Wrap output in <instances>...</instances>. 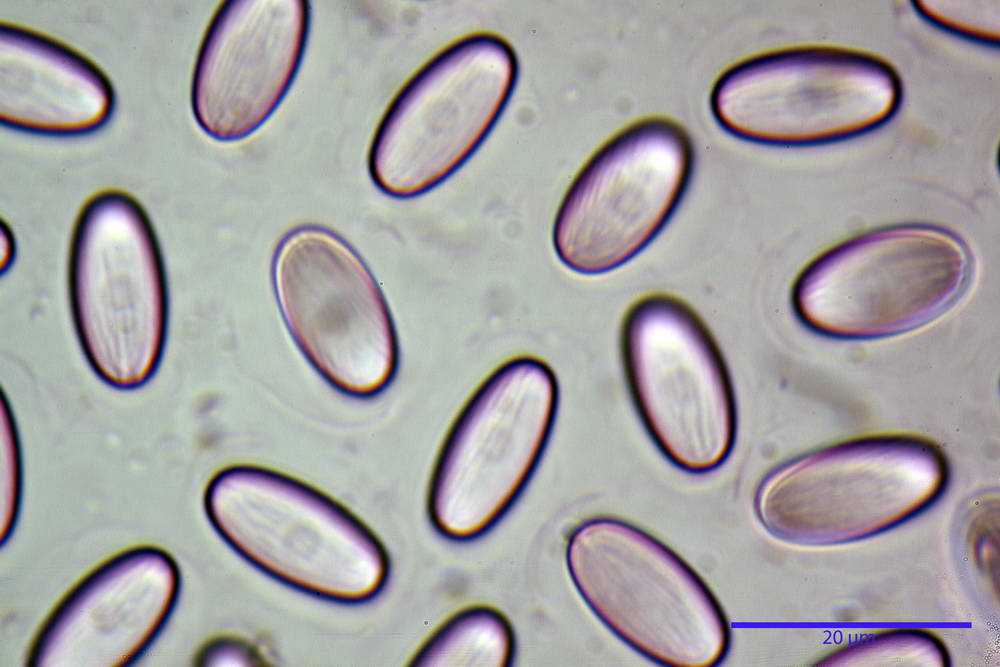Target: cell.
Listing matches in <instances>:
<instances>
[{
	"label": "cell",
	"mask_w": 1000,
	"mask_h": 667,
	"mask_svg": "<svg viewBox=\"0 0 1000 667\" xmlns=\"http://www.w3.org/2000/svg\"><path fill=\"white\" fill-rule=\"evenodd\" d=\"M902 86L878 55L802 45L745 57L721 72L709 106L717 124L746 142L813 146L857 137L897 112Z\"/></svg>",
	"instance_id": "4"
},
{
	"label": "cell",
	"mask_w": 1000,
	"mask_h": 667,
	"mask_svg": "<svg viewBox=\"0 0 1000 667\" xmlns=\"http://www.w3.org/2000/svg\"><path fill=\"white\" fill-rule=\"evenodd\" d=\"M205 514L254 568L311 597L358 605L387 584L390 560L375 533L340 502L296 477L255 464L218 470Z\"/></svg>",
	"instance_id": "1"
},
{
	"label": "cell",
	"mask_w": 1000,
	"mask_h": 667,
	"mask_svg": "<svg viewBox=\"0 0 1000 667\" xmlns=\"http://www.w3.org/2000/svg\"><path fill=\"white\" fill-rule=\"evenodd\" d=\"M560 400L551 366L532 355L494 369L466 400L441 444L427 491L433 528L456 542L490 530L536 470Z\"/></svg>",
	"instance_id": "5"
},
{
	"label": "cell",
	"mask_w": 1000,
	"mask_h": 667,
	"mask_svg": "<svg viewBox=\"0 0 1000 667\" xmlns=\"http://www.w3.org/2000/svg\"><path fill=\"white\" fill-rule=\"evenodd\" d=\"M67 276L76 336L95 375L121 391L145 385L163 358L169 292L155 228L133 195L108 188L84 202Z\"/></svg>",
	"instance_id": "2"
},
{
	"label": "cell",
	"mask_w": 1000,
	"mask_h": 667,
	"mask_svg": "<svg viewBox=\"0 0 1000 667\" xmlns=\"http://www.w3.org/2000/svg\"><path fill=\"white\" fill-rule=\"evenodd\" d=\"M971 256L949 231L905 224L871 231L818 256L791 302L810 330L838 339L897 335L934 320L960 297Z\"/></svg>",
	"instance_id": "7"
},
{
	"label": "cell",
	"mask_w": 1000,
	"mask_h": 667,
	"mask_svg": "<svg viewBox=\"0 0 1000 667\" xmlns=\"http://www.w3.org/2000/svg\"><path fill=\"white\" fill-rule=\"evenodd\" d=\"M515 634L494 607L474 605L445 620L410 661L417 667H507L515 656Z\"/></svg>",
	"instance_id": "15"
},
{
	"label": "cell",
	"mask_w": 1000,
	"mask_h": 667,
	"mask_svg": "<svg viewBox=\"0 0 1000 667\" xmlns=\"http://www.w3.org/2000/svg\"><path fill=\"white\" fill-rule=\"evenodd\" d=\"M518 74L514 48L495 33H472L440 50L384 112L368 153L373 184L409 199L447 180L489 135Z\"/></svg>",
	"instance_id": "8"
},
{
	"label": "cell",
	"mask_w": 1000,
	"mask_h": 667,
	"mask_svg": "<svg viewBox=\"0 0 1000 667\" xmlns=\"http://www.w3.org/2000/svg\"><path fill=\"white\" fill-rule=\"evenodd\" d=\"M566 566L579 595L620 640L669 667H712L730 625L715 595L677 553L621 519H587L570 533Z\"/></svg>",
	"instance_id": "3"
},
{
	"label": "cell",
	"mask_w": 1000,
	"mask_h": 667,
	"mask_svg": "<svg viewBox=\"0 0 1000 667\" xmlns=\"http://www.w3.org/2000/svg\"><path fill=\"white\" fill-rule=\"evenodd\" d=\"M197 662L206 666H259L265 665L266 659L247 640L235 636H220L202 647Z\"/></svg>",
	"instance_id": "16"
},
{
	"label": "cell",
	"mask_w": 1000,
	"mask_h": 667,
	"mask_svg": "<svg viewBox=\"0 0 1000 667\" xmlns=\"http://www.w3.org/2000/svg\"><path fill=\"white\" fill-rule=\"evenodd\" d=\"M311 27L306 0H226L200 43L190 89L199 128L244 139L278 109L300 70Z\"/></svg>",
	"instance_id": "12"
},
{
	"label": "cell",
	"mask_w": 1000,
	"mask_h": 667,
	"mask_svg": "<svg viewBox=\"0 0 1000 667\" xmlns=\"http://www.w3.org/2000/svg\"><path fill=\"white\" fill-rule=\"evenodd\" d=\"M116 94L83 53L37 30L0 23V123L47 137L94 133L111 119Z\"/></svg>",
	"instance_id": "14"
},
{
	"label": "cell",
	"mask_w": 1000,
	"mask_h": 667,
	"mask_svg": "<svg viewBox=\"0 0 1000 667\" xmlns=\"http://www.w3.org/2000/svg\"><path fill=\"white\" fill-rule=\"evenodd\" d=\"M947 478L946 459L932 441L868 436L777 467L760 482L754 510L767 532L789 543L852 540L922 512Z\"/></svg>",
	"instance_id": "6"
},
{
	"label": "cell",
	"mask_w": 1000,
	"mask_h": 667,
	"mask_svg": "<svg viewBox=\"0 0 1000 667\" xmlns=\"http://www.w3.org/2000/svg\"><path fill=\"white\" fill-rule=\"evenodd\" d=\"M691 137L659 115L609 137L572 180L557 210L552 243L571 271H614L646 249L668 224L689 186Z\"/></svg>",
	"instance_id": "11"
},
{
	"label": "cell",
	"mask_w": 1000,
	"mask_h": 667,
	"mask_svg": "<svg viewBox=\"0 0 1000 667\" xmlns=\"http://www.w3.org/2000/svg\"><path fill=\"white\" fill-rule=\"evenodd\" d=\"M178 568L161 549L115 555L82 578L43 623L33 666H118L149 647L177 599Z\"/></svg>",
	"instance_id": "13"
},
{
	"label": "cell",
	"mask_w": 1000,
	"mask_h": 667,
	"mask_svg": "<svg viewBox=\"0 0 1000 667\" xmlns=\"http://www.w3.org/2000/svg\"><path fill=\"white\" fill-rule=\"evenodd\" d=\"M620 353L635 409L662 455L691 474L723 465L736 441V400L701 316L673 294L643 295L622 319Z\"/></svg>",
	"instance_id": "10"
},
{
	"label": "cell",
	"mask_w": 1000,
	"mask_h": 667,
	"mask_svg": "<svg viewBox=\"0 0 1000 667\" xmlns=\"http://www.w3.org/2000/svg\"><path fill=\"white\" fill-rule=\"evenodd\" d=\"M271 282L287 331L326 383L355 399L389 387L400 361L395 322L350 243L320 225L297 226L275 248Z\"/></svg>",
	"instance_id": "9"
}]
</instances>
